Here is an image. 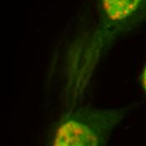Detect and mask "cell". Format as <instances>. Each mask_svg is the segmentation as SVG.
<instances>
[{
	"instance_id": "7a4b0ae2",
	"label": "cell",
	"mask_w": 146,
	"mask_h": 146,
	"mask_svg": "<svg viewBox=\"0 0 146 146\" xmlns=\"http://www.w3.org/2000/svg\"><path fill=\"white\" fill-rule=\"evenodd\" d=\"M104 15L111 25L129 29L146 19V0H102Z\"/></svg>"
},
{
	"instance_id": "6da1fadb",
	"label": "cell",
	"mask_w": 146,
	"mask_h": 146,
	"mask_svg": "<svg viewBox=\"0 0 146 146\" xmlns=\"http://www.w3.org/2000/svg\"><path fill=\"white\" fill-rule=\"evenodd\" d=\"M128 108L81 107L61 118L55 127L50 146H107Z\"/></svg>"
},
{
	"instance_id": "3957f363",
	"label": "cell",
	"mask_w": 146,
	"mask_h": 146,
	"mask_svg": "<svg viewBox=\"0 0 146 146\" xmlns=\"http://www.w3.org/2000/svg\"><path fill=\"white\" fill-rule=\"evenodd\" d=\"M141 82H142V85H143V88H144V90H145L146 94V65L145 68H144V70H143V72H142Z\"/></svg>"
}]
</instances>
